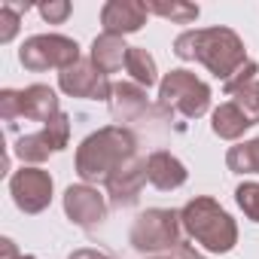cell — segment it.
<instances>
[{
  "instance_id": "23",
  "label": "cell",
  "mask_w": 259,
  "mask_h": 259,
  "mask_svg": "<svg viewBox=\"0 0 259 259\" xmlns=\"http://www.w3.org/2000/svg\"><path fill=\"white\" fill-rule=\"evenodd\" d=\"M235 201H238V207L244 210L247 220L259 223V183H253V180L241 183V186L235 189Z\"/></svg>"
},
{
  "instance_id": "28",
  "label": "cell",
  "mask_w": 259,
  "mask_h": 259,
  "mask_svg": "<svg viewBox=\"0 0 259 259\" xmlns=\"http://www.w3.org/2000/svg\"><path fill=\"white\" fill-rule=\"evenodd\" d=\"M174 256H177V259H207L204 253H198V250H195V244H192V241H180V244H177V250H174Z\"/></svg>"
},
{
  "instance_id": "10",
  "label": "cell",
  "mask_w": 259,
  "mask_h": 259,
  "mask_svg": "<svg viewBox=\"0 0 259 259\" xmlns=\"http://www.w3.org/2000/svg\"><path fill=\"white\" fill-rule=\"evenodd\" d=\"M107 207H110V201L89 183H73L64 189V213L73 226H79L85 232L107 220Z\"/></svg>"
},
{
  "instance_id": "25",
  "label": "cell",
  "mask_w": 259,
  "mask_h": 259,
  "mask_svg": "<svg viewBox=\"0 0 259 259\" xmlns=\"http://www.w3.org/2000/svg\"><path fill=\"white\" fill-rule=\"evenodd\" d=\"M37 13H40L43 22L61 25V22L73 13V7H70V0H49V4H40V7H37Z\"/></svg>"
},
{
  "instance_id": "8",
  "label": "cell",
  "mask_w": 259,
  "mask_h": 259,
  "mask_svg": "<svg viewBox=\"0 0 259 259\" xmlns=\"http://www.w3.org/2000/svg\"><path fill=\"white\" fill-rule=\"evenodd\" d=\"M52 174L34 165H22L10 174V195L22 213H43L52 201Z\"/></svg>"
},
{
  "instance_id": "19",
  "label": "cell",
  "mask_w": 259,
  "mask_h": 259,
  "mask_svg": "<svg viewBox=\"0 0 259 259\" xmlns=\"http://www.w3.org/2000/svg\"><path fill=\"white\" fill-rule=\"evenodd\" d=\"M226 165L232 174H259V138L229 147Z\"/></svg>"
},
{
  "instance_id": "9",
  "label": "cell",
  "mask_w": 259,
  "mask_h": 259,
  "mask_svg": "<svg viewBox=\"0 0 259 259\" xmlns=\"http://www.w3.org/2000/svg\"><path fill=\"white\" fill-rule=\"evenodd\" d=\"M58 89L70 98H85V101H110L113 82L104 70L92 64V58L76 61L73 67L58 73Z\"/></svg>"
},
{
  "instance_id": "14",
  "label": "cell",
  "mask_w": 259,
  "mask_h": 259,
  "mask_svg": "<svg viewBox=\"0 0 259 259\" xmlns=\"http://www.w3.org/2000/svg\"><path fill=\"white\" fill-rule=\"evenodd\" d=\"M58 113H61V104H58L55 89H49L43 82L19 89V119H31V122L49 125Z\"/></svg>"
},
{
  "instance_id": "27",
  "label": "cell",
  "mask_w": 259,
  "mask_h": 259,
  "mask_svg": "<svg viewBox=\"0 0 259 259\" xmlns=\"http://www.w3.org/2000/svg\"><path fill=\"white\" fill-rule=\"evenodd\" d=\"M0 253H4L0 259H37V256L22 253V250L16 247V241H13V238H4V241H0Z\"/></svg>"
},
{
  "instance_id": "24",
  "label": "cell",
  "mask_w": 259,
  "mask_h": 259,
  "mask_svg": "<svg viewBox=\"0 0 259 259\" xmlns=\"http://www.w3.org/2000/svg\"><path fill=\"white\" fill-rule=\"evenodd\" d=\"M0 116H4L10 132H16V125H19V89L0 92Z\"/></svg>"
},
{
  "instance_id": "15",
  "label": "cell",
  "mask_w": 259,
  "mask_h": 259,
  "mask_svg": "<svg viewBox=\"0 0 259 259\" xmlns=\"http://www.w3.org/2000/svg\"><path fill=\"white\" fill-rule=\"evenodd\" d=\"M147 177H150V183H153L156 189L171 192V189H180V186L189 180V171H186V165H183L177 156H171L168 150H156V153H150V159H147Z\"/></svg>"
},
{
  "instance_id": "5",
  "label": "cell",
  "mask_w": 259,
  "mask_h": 259,
  "mask_svg": "<svg viewBox=\"0 0 259 259\" xmlns=\"http://www.w3.org/2000/svg\"><path fill=\"white\" fill-rule=\"evenodd\" d=\"M180 213L177 210H168V207H150L144 210L135 226H132V235H128V241H132V247L138 253H165V250H177V244L183 241L180 238Z\"/></svg>"
},
{
  "instance_id": "16",
  "label": "cell",
  "mask_w": 259,
  "mask_h": 259,
  "mask_svg": "<svg viewBox=\"0 0 259 259\" xmlns=\"http://www.w3.org/2000/svg\"><path fill=\"white\" fill-rule=\"evenodd\" d=\"M128 49H132V46L125 43V37L101 34V37L92 40V52H89V58H92V64H95L98 70H104V73L110 76V73H119V70L125 67V61H128Z\"/></svg>"
},
{
  "instance_id": "11",
  "label": "cell",
  "mask_w": 259,
  "mask_h": 259,
  "mask_svg": "<svg viewBox=\"0 0 259 259\" xmlns=\"http://www.w3.org/2000/svg\"><path fill=\"white\" fill-rule=\"evenodd\" d=\"M147 180H150V177H147V159L132 156L125 165H119V168L107 177V183H104L107 201H110L113 207H132V204H138Z\"/></svg>"
},
{
  "instance_id": "21",
  "label": "cell",
  "mask_w": 259,
  "mask_h": 259,
  "mask_svg": "<svg viewBox=\"0 0 259 259\" xmlns=\"http://www.w3.org/2000/svg\"><path fill=\"white\" fill-rule=\"evenodd\" d=\"M28 10V4H0V43H13L22 25V13Z\"/></svg>"
},
{
  "instance_id": "4",
  "label": "cell",
  "mask_w": 259,
  "mask_h": 259,
  "mask_svg": "<svg viewBox=\"0 0 259 259\" xmlns=\"http://www.w3.org/2000/svg\"><path fill=\"white\" fill-rule=\"evenodd\" d=\"M210 85L192 70H171L159 82V110L180 113L183 119H201L210 110Z\"/></svg>"
},
{
  "instance_id": "12",
  "label": "cell",
  "mask_w": 259,
  "mask_h": 259,
  "mask_svg": "<svg viewBox=\"0 0 259 259\" xmlns=\"http://www.w3.org/2000/svg\"><path fill=\"white\" fill-rule=\"evenodd\" d=\"M147 16L150 13L144 0H107L101 10V25L104 34L125 37V34H138L147 25Z\"/></svg>"
},
{
  "instance_id": "17",
  "label": "cell",
  "mask_w": 259,
  "mask_h": 259,
  "mask_svg": "<svg viewBox=\"0 0 259 259\" xmlns=\"http://www.w3.org/2000/svg\"><path fill=\"white\" fill-rule=\"evenodd\" d=\"M247 128H253V125H250V119L238 110L235 101H226V104H220V107L210 113V132H213L220 141H241Z\"/></svg>"
},
{
  "instance_id": "3",
  "label": "cell",
  "mask_w": 259,
  "mask_h": 259,
  "mask_svg": "<svg viewBox=\"0 0 259 259\" xmlns=\"http://www.w3.org/2000/svg\"><path fill=\"white\" fill-rule=\"evenodd\" d=\"M180 226L189 241L201 244L210 253H229L238 244V223L210 195H195L192 201H186L180 210Z\"/></svg>"
},
{
  "instance_id": "1",
  "label": "cell",
  "mask_w": 259,
  "mask_h": 259,
  "mask_svg": "<svg viewBox=\"0 0 259 259\" xmlns=\"http://www.w3.org/2000/svg\"><path fill=\"white\" fill-rule=\"evenodd\" d=\"M174 55L183 61H198L204 64L223 85L250 61L244 40L232 31V28H195V31H183L174 40Z\"/></svg>"
},
{
  "instance_id": "26",
  "label": "cell",
  "mask_w": 259,
  "mask_h": 259,
  "mask_svg": "<svg viewBox=\"0 0 259 259\" xmlns=\"http://www.w3.org/2000/svg\"><path fill=\"white\" fill-rule=\"evenodd\" d=\"M256 73H259V64L250 58V61H247V64H244V67H241V70H238L226 85H223V92H226V95H235L238 89H244L247 82H253V79H256Z\"/></svg>"
},
{
  "instance_id": "18",
  "label": "cell",
  "mask_w": 259,
  "mask_h": 259,
  "mask_svg": "<svg viewBox=\"0 0 259 259\" xmlns=\"http://www.w3.org/2000/svg\"><path fill=\"white\" fill-rule=\"evenodd\" d=\"M125 70L132 73V82H138L141 89H153V85L159 82V67H156V58H153L144 46H132V49H128Z\"/></svg>"
},
{
  "instance_id": "13",
  "label": "cell",
  "mask_w": 259,
  "mask_h": 259,
  "mask_svg": "<svg viewBox=\"0 0 259 259\" xmlns=\"http://www.w3.org/2000/svg\"><path fill=\"white\" fill-rule=\"evenodd\" d=\"M110 116L113 122H138L150 113V98L147 89H141L138 82H113V95H110Z\"/></svg>"
},
{
  "instance_id": "7",
  "label": "cell",
  "mask_w": 259,
  "mask_h": 259,
  "mask_svg": "<svg viewBox=\"0 0 259 259\" xmlns=\"http://www.w3.org/2000/svg\"><path fill=\"white\" fill-rule=\"evenodd\" d=\"M70 144V116L58 113L49 125H43L34 135H22L13 144L16 159H22V165H34L40 168V162H46L52 153H61Z\"/></svg>"
},
{
  "instance_id": "29",
  "label": "cell",
  "mask_w": 259,
  "mask_h": 259,
  "mask_svg": "<svg viewBox=\"0 0 259 259\" xmlns=\"http://www.w3.org/2000/svg\"><path fill=\"white\" fill-rule=\"evenodd\" d=\"M67 259H113V256H107L104 250H92V247H79V250H73Z\"/></svg>"
},
{
  "instance_id": "22",
  "label": "cell",
  "mask_w": 259,
  "mask_h": 259,
  "mask_svg": "<svg viewBox=\"0 0 259 259\" xmlns=\"http://www.w3.org/2000/svg\"><path fill=\"white\" fill-rule=\"evenodd\" d=\"M232 101H235L238 110L250 119V125L259 122V79H253V82H247L244 89H238V92L232 95Z\"/></svg>"
},
{
  "instance_id": "20",
  "label": "cell",
  "mask_w": 259,
  "mask_h": 259,
  "mask_svg": "<svg viewBox=\"0 0 259 259\" xmlns=\"http://www.w3.org/2000/svg\"><path fill=\"white\" fill-rule=\"evenodd\" d=\"M144 4L150 16H162L174 25H192L201 13L198 4H183V0H171V4H165V0H144Z\"/></svg>"
},
{
  "instance_id": "2",
  "label": "cell",
  "mask_w": 259,
  "mask_h": 259,
  "mask_svg": "<svg viewBox=\"0 0 259 259\" xmlns=\"http://www.w3.org/2000/svg\"><path fill=\"white\" fill-rule=\"evenodd\" d=\"M138 156V138L125 125H104L76 147V174L82 183H107V177Z\"/></svg>"
},
{
  "instance_id": "6",
  "label": "cell",
  "mask_w": 259,
  "mask_h": 259,
  "mask_svg": "<svg viewBox=\"0 0 259 259\" xmlns=\"http://www.w3.org/2000/svg\"><path fill=\"white\" fill-rule=\"evenodd\" d=\"M19 61L25 70L31 73H43V70H67L73 67L79 58V43L64 37V34H34L22 43L19 49Z\"/></svg>"
},
{
  "instance_id": "30",
  "label": "cell",
  "mask_w": 259,
  "mask_h": 259,
  "mask_svg": "<svg viewBox=\"0 0 259 259\" xmlns=\"http://www.w3.org/2000/svg\"><path fill=\"white\" fill-rule=\"evenodd\" d=\"M150 259H177V256H171V253H159V256H150Z\"/></svg>"
}]
</instances>
